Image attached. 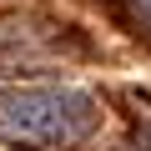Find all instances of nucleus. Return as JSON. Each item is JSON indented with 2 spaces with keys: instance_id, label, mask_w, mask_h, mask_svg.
I'll return each mask as SVG.
<instances>
[{
  "instance_id": "f257e3e1",
  "label": "nucleus",
  "mask_w": 151,
  "mask_h": 151,
  "mask_svg": "<svg viewBox=\"0 0 151 151\" xmlns=\"http://www.w3.org/2000/svg\"><path fill=\"white\" fill-rule=\"evenodd\" d=\"M106 121V106L70 81H0V146L76 151Z\"/></svg>"
},
{
  "instance_id": "f03ea898",
  "label": "nucleus",
  "mask_w": 151,
  "mask_h": 151,
  "mask_svg": "<svg viewBox=\"0 0 151 151\" xmlns=\"http://www.w3.org/2000/svg\"><path fill=\"white\" fill-rule=\"evenodd\" d=\"M116 5L126 10V20L136 25V35H146L151 40V0H116Z\"/></svg>"
}]
</instances>
